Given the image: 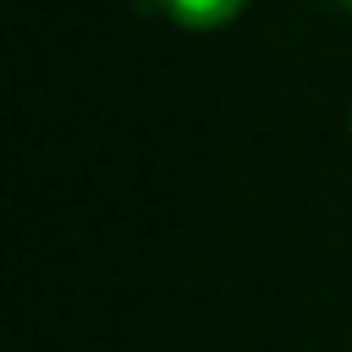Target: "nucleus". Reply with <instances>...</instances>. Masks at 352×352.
<instances>
[{"label":"nucleus","mask_w":352,"mask_h":352,"mask_svg":"<svg viewBox=\"0 0 352 352\" xmlns=\"http://www.w3.org/2000/svg\"><path fill=\"white\" fill-rule=\"evenodd\" d=\"M245 5L249 0H162V9L179 25H187V30H220Z\"/></svg>","instance_id":"1"}]
</instances>
